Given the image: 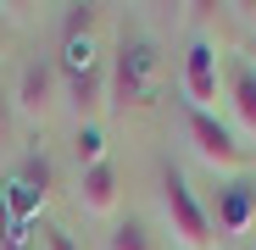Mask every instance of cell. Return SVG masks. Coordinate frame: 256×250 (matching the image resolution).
Here are the masks:
<instances>
[{
	"label": "cell",
	"instance_id": "5bb4252c",
	"mask_svg": "<svg viewBox=\"0 0 256 250\" xmlns=\"http://www.w3.org/2000/svg\"><path fill=\"white\" fill-rule=\"evenodd\" d=\"M0 223H6V195H0Z\"/></svg>",
	"mask_w": 256,
	"mask_h": 250
},
{
	"label": "cell",
	"instance_id": "52a82bcc",
	"mask_svg": "<svg viewBox=\"0 0 256 250\" xmlns=\"http://www.w3.org/2000/svg\"><path fill=\"white\" fill-rule=\"evenodd\" d=\"M78 212L90 217V223H117L122 212V173H117V161H95V167H78Z\"/></svg>",
	"mask_w": 256,
	"mask_h": 250
},
{
	"label": "cell",
	"instance_id": "5b68a950",
	"mask_svg": "<svg viewBox=\"0 0 256 250\" xmlns=\"http://www.w3.org/2000/svg\"><path fill=\"white\" fill-rule=\"evenodd\" d=\"M150 78H156V56H150V45H145V39H122V50L112 56V89H106V106H112V111L145 106Z\"/></svg>",
	"mask_w": 256,
	"mask_h": 250
},
{
	"label": "cell",
	"instance_id": "277c9868",
	"mask_svg": "<svg viewBox=\"0 0 256 250\" xmlns=\"http://www.w3.org/2000/svg\"><path fill=\"white\" fill-rule=\"evenodd\" d=\"M178 89H184V106H190V111L223 117V50L212 45V39H195V45L184 50Z\"/></svg>",
	"mask_w": 256,
	"mask_h": 250
},
{
	"label": "cell",
	"instance_id": "9a60e30c",
	"mask_svg": "<svg viewBox=\"0 0 256 250\" xmlns=\"http://www.w3.org/2000/svg\"><path fill=\"white\" fill-rule=\"evenodd\" d=\"M0 95H6V89H0Z\"/></svg>",
	"mask_w": 256,
	"mask_h": 250
},
{
	"label": "cell",
	"instance_id": "30bf717a",
	"mask_svg": "<svg viewBox=\"0 0 256 250\" xmlns=\"http://www.w3.org/2000/svg\"><path fill=\"white\" fill-rule=\"evenodd\" d=\"M95 22H100V6H72V17H67V39H90Z\"/></svg>",
	"mask_w": 256,
	"mask_h": 250
},
{
	"label": "cell",
	"instance_id": "9c48e42d",
	"mask_svg": "<svg viewBox=\"0 0 256 250\" xmlns=\"http://www.w3.org/2000/svg\"><path fill=\"white\" fill-rule=\"evenodd\" d=\"M106 250H162V234L145 217H117L106 228Z\"/></svg>",
	"mask_w": 256,
	"mask_h": 250
},
{
	"label": "cell",
	"instance_id": "8fae6325",
	"mask_svg": "<svg viewBox=\"0 0 256 250\" xmlns=\"http://www.w3.org/2000/svg\"><path fill=\"white\" fill-rule=\"evenodd\" d=\"M39 250H84L67 228H45V234H39Z\"/></svg>",
	"mask_w": 256,
	"mask_h": 250
},
{
	"label": "cell",
	"instance_id": "ba28073f",
	"mask_svg": "<svg viewBox=\"0 0 256 250\" xmlns=\"http://www.w3.org/2000/svg\"><path fill=\"white\" fill-rule=\"evenodd\" d=\"M206 217H212V228H218V239H240V234H250V228H256V189H250L245 178L218 184V200L206 206Z\"/></svg>",
	"mask_w": 256,
	"mask_h": 250
},
{
	"label": "cell",
	"instance_id": "8992f818",
	"mask_svg": "<svg viewBox=\"0 0 256 250\" xmlns=\"http://www.w3.org/2000/svg\"><path fill=\"white\" fill-rule=\"evenodd\" d=\"M223 122L245 150L256 145V67L245 56H223Z\"/></svg>",
	"mask_w": 256,
	"mask_h": 250
},
{
	"label": "cell",
	"instance_id": "4fadbf2b",
	"mask_svg": "<svg viewBox=\"0 0 256 250\" xmlns=\"http://www.w3.org/2000/svg\"><path fill=\"white\" fill-rule=\"evenodd\" d=\"M245 61H250V67H256V45H250V50H245Z\"/></svg>",
	"mask_w": 256,
	"mask_h": 250
},
{
	"label": "cell",
	"instance_id": "7a4b0ae2",
	"mask_svg": "<svg viewBox=\"0 0 256 250\" xmlns=\"http://www.w3.org/2000/svg\"><path fill=\"white\" fill-rule=\"evenodd\" d=\"M156 200H162V234L173 239V250H218V228H212L206 206H200V195L190 189L184 173L167 167Z\"/></svg>",
	"mask_w": 256,
	"mask_h": 250
},
{
	"label": "cell",
	"instance_id": "6da1fadb",
	"mask_svg": "<svg viewBox=\"0 0 256 250\" xmlns=\"http://www.w3.org/2000/svg\"><path fill=\"white\" fill-rule=\"evenodd\" d=\"M184 145H190V156H195L218 184H234V178L250 173V150L234 139L228 122L212 117V111H190V106H184Z\"/></svg>",
	"mask_w": 256,
	"mask_h": 250
},
{
	"label": "cell",
	"instance_id": "3957f363",
	"mask_svg": "<svg viewBox=\"0 0 256 250\" xmlns=\"http://www.w3.org/2000/svg\"><path fill=\"white\" fill-rule=\"evenodd\" d=\"M6 106L17 122H28V128H45V122L62 117L67 106V89H62V67L56 61H22L12 89H6Z\"/></svg>",
	"mask_w": 256,
	"mask_h": 250
},
{
	"label": "cell",
	"instance_id": "7c38bea8",
	"mask_svg": "<svg viewBox=\"0 0 256 250\" xmlns=\"http://www.w3.org/2000/svg\"><path fill=\"white\" fill-rule=\"evenodd\" d=\"M234 11H245V17H256V6H234Z\"/></svg>",
	"mask_w": 256,
	"mask_h": 250
}]
</instances>
